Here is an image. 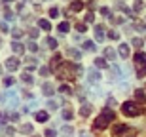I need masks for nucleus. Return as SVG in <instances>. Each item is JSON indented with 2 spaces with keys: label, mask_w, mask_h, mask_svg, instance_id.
Segmentation results:
<instances>
[{
  "label": "nucleus",
  "mask_w": 146,
  "mask_h": 137,
  "mask_svg": "<svg viewBox=\"0 0 146 137\" xmlns=\"http://www.w3.org/2000/svg\"><path fill=\"white\" fill-rule=\"evenodd\" d=\"M121 112H123L125 116H139L142 112V109L137 107L135 101H125V103L121 105Z\"/></svg>",
  "instance_id": "f257e3e1"
},
{
  "label": "nucleus",
  "mask_w": 146,
  "mask_h": 137,
  "mask_svg": "<svg viewBox=\"0 0 146 137\" xmlns=\"http://www.w3.org/2000/svg\"><path fill=\"white\" fill-rule=\"evenodd\" d=\"M108 122H110L108 118H104V116L101 114V116L97 118V120L93 122V128H95V130H104V128L108 126Z\"/></svg>",
  "instance_id": "f03ea898"
},
{
  "label": "nucleus",
  "mask_w": 146,
  "mask_h": 137,
  "mask_svg": "<svg viewBox=\"0 0 146 137\" xmlns=\"http://www.w3.org/2000/svg\"><path fill=\"white\" fill-rule=\"evenodd\" d=\"M42 93L46 95V97H51L55 93V88H53V84H49V82H44L42 84Z\"/></svg>",
  "instance_id": "7ed1b4c3"
},
{
  "label": "nucleus",
  "mask_w": 146,
  "mask_h": 137,
  "mask_svg": "<svg viewBox=\"0 0 146 137\" xmlns=\"http://www.w3.org/2000/svg\"><path fill=\"white\" fill-rule=\"evenodd\" d=\"M6 69L8 71H17L19 69V59L17 57H10V59L6 61Z\"/></svg>",
  "instance_id": "20e7f679"
},
{
  "label": "nucleus",
  "mask_w": 146,
  "mask_h": 137,
  "mask_svg": "<svg viewBox=\"0 0 146 137\" xmlns=\"http://www.w3.org/2000/svg\"><path fill=\"white\" fill-rule=\"evenodd\" d=\"M99 80H101V74H99L97 71H93V69H91V71L87 72V82H89V84H97Z\"/></svg>",
  "instance_id": "39448f33"
},
{
  "label": "nucleus",
  "mask_w": 146,
  "mask_h": 137,
  "mask_svg": "<svg viewBox=\"0 0 146 137\" xmlns=\"http://www.w3.org/2000/svg\"><path fill=\"white\" fill-rule=\"evenodd\" d=\"M104 25H95V40L97 42H103L104 40Z\"/></svg>",
  "instance_id": "423d86ee"
},
{
  "label": "nucleus",
  "mask_w": 146,
  "mask_h": 137,
  "mask_svg": "<svg viewBox=\"0 0 146 137\" xmlns=\"http://www.w3.org/2000/svg\"><path fill=\"white\" fill-rule=\"evenodd\" d=\"M59 133L63 137H72V135H74V128H72V126H63L59 130Z\"/></svg>",
  "instance_id": "0eeeda50"
},
{
  "label": "nucleus",
  "mask_w": 146,
  "mask_h": 137,
  "mask_svg": "<svg viewBox=\"0 0 146 137\" xmlns=\"http://www.w3.org/2000/svg\"><path fill=\"white\" fill-rule=\"evenodd\" d=\"M135 101L137 103H146V93L142 92V90H135Z\"/></svg>",
  "instance_id": "6e6552de"
},
{
  "label": "nucleus",
  "mask_w": 146,
  "mask_h": 137,
  "mask_svg": "<svg viewBox=\"0 0 146 137\" xmlns=\"http://www.w3.org/2000/svg\"><path fill=\"white\" fill-rule=\"evenodd\" d=\"M135 63L137 65H146V53H142V51L135 53Z\"/></svg>",
  "instance_id": "1a4fd4ad"
},
{
  "label": "nucleus",
  "mask_w": 146,
  "mask_h": 137,
  "mask_svg": "<svg viewBox=\"0 0 146 137\" xmlns=\"http://www.w3.org/2000/svg\"><path fill=\"white\" fill-rule=\"evenodd\" d=\"M118 51H119V55H121L123 59H125V57H129V53H131V51H129V46H127V44H119V49H118Z\"/></svg>",
  "instance_id": "9d476101"
},
{
  "label": "nucleus",
  "mask_w": 146,
  "mask_h": 137,
  "mask_svg": "<svg viewBox=\"0 0 146 137\" xmlns=\"http://www.w3.org/2000/svg\"><path fill=\"white\" fill-rule=\"evenodd\" d=\"M91 105H87V103H84V105H82V107H80V114L82 116H89V114H91Z\"/></svg>",
  "instance_id": "9b49d317"
},
{
  "label": "nucleus",
  "mask_w": 146,
  "mask_h": 137,
  "mask_svg": "<svg viewBox=\"0 0 146 137\" xmlns=\"http://www.w3.org/2000/svg\"><path fill=\"white\" fill-rule=\"evenodd\" d=\"M57 31H59V33H63V34H66L68 31H70V25H68L66 21H63V23H59V25H57Z\"/></svg>",
  "instance_id": "f8f14e48"
},
{
  "label": "nucleus",
  "mask_w": 146,
  "mask_h": 137,
  "mask_svg": "<svg viewBox=\"0 0 146 137\" xmlns=\"http://www.w3.org/2000/svg\"><path fill=\"white\" fill-rule=\"evenodd\" d=\"M95 65H97V69H106V67H108L106 57H97V59H95Z\"/></svg>",
  "instance_id": "ddd939ff"
},
{
  "label": "nucleus",
  "mask_w": 146,
  "mask_h": 137,
  "mask_svg": "<svg viewBox=\"0 0 146 137\" xmlns=\"http://www.w3.org/2000/svg\"><path fill=\"white\" fill-rule=\"evenodd\" d=\"M11 49H13L15 53H19V55H21L23 51H25V46H23V44H19V42H11Z\"/></svg>",
  "instance_id": "4468645a"
},
{
  "label": "nucleus",
  "mask_w": 146,
  "mask_h": 137,
  "mask_svg": "<svg viewBox=\"0 0 146 137\" xmlns=\"http://www.w3.org/2000/svg\"><path fill=\"white\" fill-rule=\"evenodd\" d=\"M104 57L110 59V61H114V59H116V51H114L112 48H104Z\"/></svg>",
  "instance_id": "2eb2a0df"
},
{
  "label": "nucleus",
  "mask_w": 146,
  "mask_h": 137,
  "mask_svg": "<svg viewBox=\"0 0 146 137\" xmlns=\"http://www.w3.org/2000/svg\"><path fill=\"white\" fill-rule=\"evenodd\" d=\"M125 132H127V126H125V124H121V126H116V128L112 130L114 135H121V133H125Z\"/></svg>",
  "instance_id": "dca6fc26"
},
{
  "label": "nucleus",
  "mask_w": 146,
  "mask_h": 137,
  "mask_svg": "<svg viewBox=\"0 0 146 137\" xmlns=\"http://www.w3.org/2000/svg\"><path fill=\"white\" fill-rule=\"evenodd\" d=\"M116 8H118V10H121V11H123V13H127V15H131L129 8H127V6H125L123 2H121V0H118V2H116Z\"/></svg>",
  "instance_id": "f3484780"
},
{
  "label": "nucleus",
  "mask_w": 146,
  "mask_h": 137,
  "mask_svg": "<svg viewBox=\"0 0 146 137\" xmlns=\"http://www.w3.org/2000/svg\"><path fill=\"white\" fill-rule=\"evenodd\" d=\"M82 8H84V4H82L80 0H72V4H70V10L72 11H80Z\"/></svg>",
  "instance_id": "a211bd4d"
},
{
  "label": "nucleus",
  "mask_w": 146,
  "mask_h": 137,
  "mask_svg": "<svg viewBox=\"0 0 146 137\" xmlns=\"http://www.w3.org/2000/svg\"><path fill=\"white\" fill-rule=\"evenodd\" d=\"M84 49H86V51H95V42H91V40H86V42H84Z\"/></svg>",
  "instance_id": "6ab92c4d"
},
{
  "label": "nucleus",
  "mask_w": 146,
  "mask_h": 137,
  "mask_svg": "<svg viewBox=\"0 0 146 137\" xmlns=\"http://www.w3.org/2000/svg\"><path fill=\"white\" fill-rule=\"evenodd\" d=\"M21 80H23L25 84H33V82H34V78L31 76V72H23V74H21Z\"/></svg>",
  "instance_id": "aec40b11"
},
{
  "label": "nucleus",
  "mask_w": 146,
  "mask_h": 137,
  "mask_svg": "<svg viewBox=\"0 0 146 137\" xmlns=\"http://www.w3.org/2000/svg\"><path fill=\"white\" fill-rule=\"evenodd\" d=\"M48 112H44V110H40V112H36V120L38 122H48Z\"/></svg>",
  "instance_id": "412c9836"
},
{
  "label": "nucleus",
  "mask_w": 146,
  "mask_h": 137,
  "mask_svg": "<svg viewBox=\"0 0 146 137\" xmlns=\"http://www.w3.org/2000/svg\"><path fill=\"white\" fill-rule=\"evenodd\" d=\"M59 92L65 93V95H72V93H74V92H72V88H70V86H66V84H63V86H61Z\"/></svg>",
  "instance_id": "4be33fe9"
},
{
  "label": "nucleus",
  "mask_w": 146,
  "mask_h": 137,
  "mask_svg": "<svg viewBox=\"0 0 146 137\" xmlns=\"http://www.w3.org/2000/svg\"><path fill=\"white\" fill-rule=\"evenodd\" d=\"M103 116H104V118H108L110 122H112L114 118H116V114H114V112H112L110 109H104V110H103Z\"/></svg>",
  "instance_id": "5701e85b"
},
{
  "label": "nucleus",
  "mask_w": 146,
  "mask_h": 137,
  "mask_svg": "<svg viewBox=\"0 0 146 137\" xmlns=\"http://www.w3.org/2000/svg\"><path fill=\"white\" fill-rule=\"evenodd\" d=\"M61 114H63V118H65V120H72V116H74V112H72L70 109H65L63 112H61Z\"/></svg>",
  "instance_id": "b1692460"
},
{
  "label": "nucleus",
  "mask_w": 146,
  "mask_h": 137,
  "mask_svg": "<svg viewBox=\"0 0 146 137\" xmlns=\"http://www.w3.org/2000/svg\"><path fill=\"white\" fill-rule=\"evenodd\" d=\"M19 132L21 133H33V126H31V124H23V126L19 128Z\"/></svg>",
  "instance_id": "393cba45"
},
{
  "label": "nucleus",
  "mask_w": 146,
  "mask_h": 137,
  "mask_svg": "<svg viewBox=\"0 0 146 137\" xmlns=\"http://www.w3.org/2000/svg\"><path fill=\"white\" fill-rule=\"evenodd\" d=\"M38 25H40V29H44V31H49V29H51L49 21H46V19H40V21H38Z\"/></svg>",
  "instance_id": "a878e982"
},
{
  "label": "nucleus",
  "mask_w": 146,
  "mask_h": 137,
  "mask_svg": "<svg viewBox=\"0 0 146 137\" xmlns=\"http://www.w3.org/2000/svg\"><path fill=\"white\" fill-rule=\"evenodd\" d=\"M46 44H48V46H49L51 49H57V46H59L55 38H46Z\"/></svg>",
  "instance_id": "bb28decb"
},
{
  "label": "nucleus",
  "mask_w": 146,
  "mask_h": 137,
  "mask_svg": "<svg viewBox=\"0 0 146 137\" xmlns=\"http://www.w3.org/2000/svg\"><path fill=\"white\" fill-rule=\"evenodd\" d=\"M66 53L70 55V57H74V59H80V51H78V49H72V48H68V49H66Z\"/></svg>",
  "instance_id": "cd10ccee"
},
{
  "label": "nucleus",
  "mask_w": 146,
  "mask_h": 137,
  "mask_svg": "<svg viewBox=\"0 0 146 137\" xmlns=\"http://www.w3.org/2000/svg\"><path fill=\"white\" fill-rule=\"evenodd\" d=\"M4 17L8 19V21H13V19H15V15H13V11H11V10H8V8L4 10Z\"/></svg>",
  "instance_id": "c85d7f7f"
},
{
  "label": "nucleus",
  "mask_w": 146,
  "mask_h": 137,
  "mask_svg": "<svg viewBox=\"0 0 146 137\" xmlns=\"http://www.w3.org/2000/svg\"><path fill=\"white\" fill-rule=\"evenodd\" d=\"M108 38H110V40H118L119 34L116 33V31H108Z\"/></svg>",
  "instance_id": "c756f323"
},
{
  "label": "nucleus",
  "mask_w": 146,
  "mask_h": 137,
  "mask_svg": "<svg viewBox=\"0 0 146 137\" xmlns=\"http://www.w3.org/2000/svg\"><path fill=\"white\" fill-rule=\"evenodd\" d=\"M11 34H13V38H21V36H23V33H21V31H19V29H13V31H11Z\"/></svg>",
  "instance_id": "7c9ffc66"
},
{
  "label": "nucleus",
  "mask_w": 146,
  "mask_h": 137,
  "mask_svg": "<svg viewBox=\"0 0 146 137\" xmlns=\"http://www.w3.org/2000/svg\"><path fill=\"white\" fill-rule=\"evenodd\" d=\"M110 21H112V23H119V25H121V23H123V17H118V15H112V17H110Z\"/></svg>",
  "instance_id": "2f4dec72"
},
{
  "label": "nucleus",
  "mask_w": 146,
  "mask_h": 137,
  "mask_svg": "<svg viewBox=\"0 0 146 137\" xmlns=\"http://www.w3.org/2000/svg\"><path fill=\"white\" fill-rule=\"evenodd\" d=\"M25 63H27L29 67H34V65H36V59H34V57H27V59H25Z\"/></svg>",
  "instance_id": "473e14b6"
},
{
  "label": "nucleus",
  "mask_w": 146,
  "mask_h": 137,
  "mask_svg": "<svg viewBox=\"0 0 146 137\" xmlns=\"http://www.w3.org/2000/svg\"><path fill=\"white\" fill-rule=\"evenodd\" d=\"M93 21H95V15H93V11H89L86 15V23H93Z\"/></svg>",
  "instance_id": "72a5a7b5"
},
{
  "label": "nucleus",
  "mask_w": 146,
  "mask_h": 137,
  "mask_svg": "<svg viewBox=\"0 0 146 137\" xmlns=\"http://www.w3.org/2000/svg\"><path fill=\"white\" fill-rule=\"evenodd\" d=\"M137 76L139 78H142V76H146V65L142 67V69H139V71H137Z\"/></svg>",
  "instance_id": "f704fd0d"
},
{
  "label": "nucleus",
  "mask_w": 146,
  "mask_h": 137,
  "mask_svg": "<svg viewBox=\"0 0 146 137\" xmlns=\"http://www.w3.org/2000/svg\"><path fill=\"white\" fill-rule=\"evenodd\" d=\"M27 48H29V51H38V46L34 44V42H29V44H27Z\"/></svg>",
  "instance_id": "c9c22d12"
},
{
  "label": "nucleus",
  "mask_w": 146,
  "mask_h": 137,
  "mask_svg": "<svg viewBox=\"0 0 146 137\" xmlns=\"http://www.w3.org/2000/svg\"><path fill=\"white\" fill-rule=\"evenodd\" d=\"M38 72H40L42 76H48V74H49V69H48V67H40V71H38Z\"/></svg>",
  "instance_id": "e433bc0d"
},
{
  "label": "nucleus",
  "mask_w": 146,
  "mask_h": 137,
  "mask_svg": "<svg viewBox=\"0 0 146 137\" xmlns=\"http://www.w3.org/2000/svg\"><path fill=\"white\" fill-rule=\"evenodd\" d=\"M29 36H31V38H38V29H31V31H29Z\"/></svg>",
  "instance_id": "4c0bfd02"
},
{
  "label": "nucleus",
  "mask_w": 146,
  "mask_h": 137,
  "mask_svg": "<svg viewBox=\"0 0 146 137\" xmlns=\"http://www.w3.org/2000/svg\"><path fill=\"white\" fill-rule=\"evenodd\" d=\"M15 82V78H11V76H8V78H4V86H11V84Z\"/></svg>",
  "instance_id": "58836bf2"
},
{
  "label": "nucleus",
  "mask_w": 146,
  "mask_h": 137,
  "mask_svg": "<svg viewBox=\"0 0 146 137\" xmlns=\"http://www.w3.org/2000/svg\"><path fill=\"white\" fill-rule=\"evenodd\" d=\"M101 15H104V17H112V15H110V10H108V8H101Z\"/></svg>",
  "instance_id": "ea45409f"
},
{
  "label": "nucleus",
  "mask_w": 146,
  "mask_h": 137,
  "mask_svg": "<svg viewBox=\"0 0 146 137\" xmlns=\"http://www.w3.org/2000/svg\"><path fill=\"white\" fill-rule=\"evenodd\" d=\"M131 42H133V46H135V48H141V46H142V40L141 38H133Z\"/></svg>",
  "instance_id": "a19ab883"
},
{
  "label": "nucleus",
  "mask_w": 146,
  "mask_h": 137,
  "mask_svg": "<svg viewBox=\"0 0 146 137\" xmlns=\"http://www.w3.org/2000/svg\"><path fill=\"white\" fill-rule=\"evenodd\" d=\"M135 11H139V10H142V0H135Z\"/></svg>",
  "instance_id": "79ce46f5"
},
{
  "label": "nucleus",
  "mask_w": 146,
  "mask_h": 137,
  "mask_svg": "<svg viewBox=\"0 0 146 137\" xmlns=\"http://www.w3.org/2000/svg\"><path fill=\"white\" fill-rule=\"evenodd\" d=\"M44 135H46V137H57V133H55L53 130H46V132H44Z\"/></svg>",
  "instance_id": "37998d69"
},
{
  "label": "nucleus",
  "mask_w": 146,
  "mask_h": 137,
  "mask_svg": "<svg viewBox=\"0 0 146 137\" xmlns=\"http://www.w3.org/2000/svg\"><path fill=\"white\" fill-rule=\"evenodd\" d=\"M76 29H78L80 33H86V25H84V23H76Z\"/></svg>",
  "instance_id": "c03bdc74"
},
{
  "label": "nucleus",
  "mask_w": 146,
  "mask_h": 137,
  "mask_svg": "<svg viewBox=\"0 0 146 137\" xmlns=\"http://www.w3.org/2000/svg\"><path fill=\"white\" fill-rule=\"evenodd\" d=\"M49 15H51V17H57V15H59V10H57V8H51V10H49Z\"/></svg>",
  "instance_id": "a18cd8bd"
},
{
  "label": "nucleus",
  "mask_w": 146,
  "mask_h": 137,
  "mask_svg": "<svg viewBox=\"0 0 146 137\" xmlns=\"http://www.w3.org/2000/svg\"><path fill=\"white\" fill-rule=\"evenodd\" d=\"M23 97L25 99H33V93L29 92V90H25V92H23Z\"/></svg>",
  "instance_id": "49530a36"
},
{
  "label": "nucleus",
  "mask_w": 146,
  "mask_h": 137,
  "mask_svg": "<svg viewBox=\"0 0 146 137\" xmlns=\"http://www.w3.org/2000/svg\"><path fill=\"white\" fill-rule=\"evenodd\" d=\"M48 107H49L51 110H55V109H57V103H55V101H49V103H48Z\"/></svg>",
  "instance_id": "de8ad7c7"
},
{
  "label": "nucleus",
  "mask_w": 146,
  "mask_h": 137,
  "mask_svg": "<svg viewBox=\"0 0 146 137\" xmlns=\"http://www.w3.org/2000/svg\"><path fill=\"white\" fill-rule=\"evenodd\" d=\"M87 8H95V0H89L87 2Z\"/></svg>",
  "instance_id": "09e8293b"
},
{
  "label": "nucleus",
  "mask_w": 146,
  "mask_h": 137,
  "mask_svg": "<svg viewBox=\"0 0 146 137\" xmlns=\"http://www.w3.org/2000/svg\"><path fill=\"white\" fill-rule=\"evenodd\" d=\"M6 133H8V135H13V133H15V130H11V128H8V130H6Z\"/></svg>",
  "instance_id": "8fccbe9b"
},
{
  "label": "nucleus",
  "mask_w": 146,
  "mask_h": 137,
  "mask_svg": "<svg viewBox=\"0 0 146 137\" xmlns=\"http://www.w3.org/2000/svg\"><path fill=\"white\" fill-rule=\"evenodd\" d=\"M0 29H2V31L6 33V31H8V27H6V23H0Z\"/></svg>",
  "instance_id": "3c124183"
},
{
  "label": "nucleus",
  "mask_w": 146,
  "mask_h": 137,
  "mask_svg": "<svg viewBox=\"0 0 146 137\" xmlns=\"http://www.w3.org/2000/svg\"><path fill=\"white\" fill-rule=\"evenodd\" d=\"M80 137H91V135H89L87 132H82V133H80Z\"/></svg>",
  "instance_id": "603ef678"
},
{
  "label": "nucleus",
  "mask_w": 146,
  "mask_h": 137,
  "mask_svg": "<svg viewBox=\"0 0 146 137\" xmlns=\"http://www.w3.org/2000/svg\"><path fill=\"white\" fill-rule=\"evenodd\" d=\"M2 2H6V4H8V2H11V0H2Z\"/></svg>",
  "instance_id": "864d4df0"
},
{
  "label": "nucleus",
  "mask_w": 146,
  "mask_h": 137,
  "mask_svg": "<svg viewBox=\"0 0 146 137\" xmlns=\"http://www.w3.org/2000/svg\"><path fill=\"white\" fill-rule=\"evenodd\" d=\"M33 137H40V135H33Z\"/></svg>",
  "instance_id": "5fc2aeb1"
},
{
  "label": "nucleus",
  "mask_w": 146,
  "mask_h": 137,
  "mask_svg": "<svg viewBox=\"0 0 146 137\" xmlns=\"http://www.w3.org/2000/svg\"><path fill=\"white\" fill-rule=\"evenodd\" d=\"M0 44H2V40H0Z\"/></svg>",
  "instance_id": "6e6d98bb"
}]
</instances>
